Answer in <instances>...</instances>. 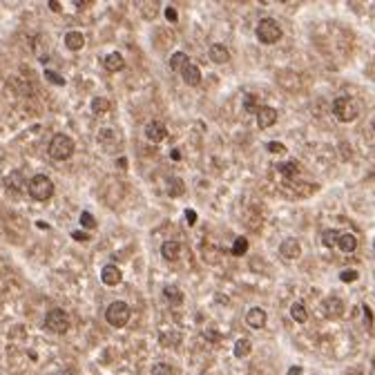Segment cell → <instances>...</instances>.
Wrapping results in <instances>:
<instances>
[{
	"label": "cell",
	"instance_id": "d4e9b609",
	"mask_svg": "<svg viewBox=\"0 0 375 375\" xmlns=\"http://www.w3.org/2000/svg\"><path fill=\"white\" fill-rule=\"evenodd\" d=\"M186 192V186L184 181L179 179V176H172V179H168V194L170 196H179Z\"/></svg>",
	"mask_w": 375,
	"mask_h": 375
},
{
	"label": "cell",
	"instance_id": "8992f818",
	"mask_svg": "<svg viewBox=\"0 0 375 375\" xmlns=\"http://www.w3.org/2000/svg\"><path fill=\"white\" fill-rule=\"evenodd\" d=\"M45 326H47V330H52V333L62 335V333H67V330H70V317H67L65 310L52 308L45 315Z\"/></svg>",
	"mask_w": 375,
	"mask_h": 375
},
{
	"label": "cell",
	"instance_id": "7c38bea8",
	"mask_svg": "<svg viewBox=\"0 0 375 375\" xmlns=\"http://www.w3.org/2000/svg\"><path fill=\"white\" fill-rule=\"evenodd\" d=\"M123 280V272L118 270V266H114V264H108V266L100 270V282L105 284V286H118Z\"/></svg>",
	"mask_w": 375,
	"mask_h": 375
},
{
	"label": "cell",
	"instance_id": "7402d4cb",
	"mask_svg": "<svg viewBox=\"0 0 375 375\" xmlns=\"http://www.w3.org/2000/svg\"><path fill=\"white\" fill-rule=\"evenodd\" d=\"M290 315L297 324H304V322L308 320V310H306V306L302 304V302H295V304L290 306Z\"/></svg>",
	"mask_w": 375,
	"mask_h": 375
},
{
	"label": "cell",
	"instance_id": "603a6c76",
	"mask_svg": "<svg viewBox=\"0 0 375 375\" xmlns=\"http://www.w3.org/2000/svg\"><path fill=\"white\" fill-rule=\"evenodd\" d=\"M163 297H166L168 302H172L174 306L184 304V295H181V290L176 286H166V288H163Z\"/></svg>",
	"mask_w": 375,
	"mask_h": 375
},
{
	"label": "cell",
	"instance_id": "8d00e7d4",
	"mask_svg": "<svg viewBox=\"0 0 375 375\" xmlns=\"http://www.w3.org/2000/svg\"><path fill=\"white\" fill-rule=\"evenodd\" d=\"M72 237H74L76 242H88V239H90V234L80 232V230H74V232H72Z\"/></svg>",
	"mask_w": 375,
	"mask_h": 375
},
{
	"label": "cell",
	"instance_id": "e575fe53",
	"mask_svg": "<svg viewBox=\"0 0 375 375\" xmlns=\"http://www.w3.org/2000/svg\"><path fill=\"white\" fill-rule=\"evenodd\" d=\"M166 18L170 22H176V20H179V12H176L174 7H166Z\"/></svg>",
	"mask_w": 375,
	"mask_h": 375
},
{
	"label": "cell",
	"instance_id": "74e56055",
	"mask_svg": "<svg viewBox=\"0 0 375 375\" xmlns=\"http://www.w3.org/2000/svg\"><path fill=\"white\" fill-rule=\"evenodd\" d=\"M302 373H304V368H302V366H290V368H288V375H302Z\"/></svg>",
	"mask_w": 375,
	"mask_h": 375
},
{
	"label": "cell",
	"instance_id": "3957f363",
	"mask_svg": "<svg viewBox=\"0 0 375 375\" xmlns=\"http://www.w3.org/2000/svg\"><path fill=\"white\" fill-rule=\"evenodd\" d=\"M74 154V138L67 134H54L50 141V156L56 161H65Z\"/></svg>",
	"mask_w": 375,
	"mask_h": 375
},
{
	"label": "cell",
	"instance_id": "ac0fdd59",
	"mask_svg": "<svg viewBox=\"0 0 375 375\" xmlns=\"http://www.w3.org/2000/svg\"><path fill=\"white\" fill-rule=\"evenodd\" d=\"M338 248L342 250L344 254H350V252H355V248H358V237H355L353 232H342V234H340Z\"/></svg>",
	"mask_w": 375,
	"mask_h": 375
},
{
	"label": "cell",
	"instance_id": "cb8c5ba5",
	"mask_svg": "<svg viewBox=\"0 0 375 375\" xmlns=\"http://www.w3.org/2000/svg\"><path fill=\"white\" fill-rule=\"evenodd\" d=\"M340 230H335V228H330V230H324V234H322V244H324L326 248H335L338 246V242H340Z\"/></svg>",
	"mask_w": 375,
	"mask_h": 375
},
{
	"label": "cell",
	"instance_id": "60d3db41",
	"mask_svg": "<svg viewBox=\"0 0 375 375\" xmlns=\"http://www.w3.org/2000/svg\"><path fill=\"white\" fill-rule=\"evenodd\" d=\"M170 156L174 158V161H179V158H181V152H179V150H172V152H170Z\"/></svg>",
	"mask_w": 375,
	"mask_h": 375
},
{
	"label": "cell",
	"instance_id": "f35d334b",
	"mask_svg": "<svg viewBox=\"0 0 375 375\" xmlns=\"http://www.w3.org/2000/svg\"><path fill=\"white\" fill-rule=\"evenodd\" d=\"M50 7H52V12H60V4L56 2V0H52V2H50Z\"/></svg>",
	"mask_w": 375,
	"mask_h": 375
},
{
	"label": "cell",
	"instance_id": "6da1fadb",
	"mask_svg": "<svg viewBox=\"0 0 375 375\" xmlns=\"http://www.w3.org/2000/svg\"><path fill=\"white\" fill-rule=\"evenodd\" d=\"M333 114L338 121L350 123L360 116V103L350 96H340V98L333 100Z\"/></svg>",
	"mask_w": 375,
	"mask_h": 375
},
{
	"label": "cell",
	"instance_id": "d590c367",
	"mask_svg": "<svg viewBox=\"0 0 375 375\" xmlns=\"http://www.w3.org/2000/svg\"><path fill=\"white\" fill-rule=\"evenodd\" d=\"M186 221H188L190 226H194V224H196V212H194V210H190V208L186 210Z\"/></svg>",
	"mask_w": 375,
	"mask_h": 375
},
{
	"label": "cell",
	"instance_id": "f1b7e54d",
	"mask_svg": "<svg viewBox=\"0 0 375 375\" xmlns=\"http://www.w3.org/2000/svg\"><path fill=\"white\" fill-rule=\"evenodd\" d=\"M152 375H172V366H170V364L158 362V364L152 366Z\"/></svg>",
	"mask_w": 375,
	"mask_h": 375
},
{
	"label": "cell",
	"instance_id": "ba28073f",
	"mask_svg": "<svg viewBox=\"0 0 375 375\" xmlns=\"http://www.w3.org/2000/svg\"><path fill=\"white\" fill-rule=\"evenodd\" d=\"M277 123V110L270 108V105H259L257 110V125L262 130L266 128H272V125Z\"/></svg>",
	"mask_w": 375,
	"mask_h": 375
},
{
	"label": "cell",
	"instance_id": "7a4b0ae2",
	"mask_svg": "<svg viewBox=\"0 0 375 375\" xmlns=\"http://www.w3.org/2000/svg\"><path fill=\"white\" fill-rule=\"evenodd\" d=\"M27 192L36 201H50L54 194V181L47 174H34L30 179V186H27Z\"/></svg>",
	"mask_w": 375,
	"mask_h": 375
},
{
	"label": "cell",
	"instance_id": "ffe728a7",
	"mask_svg": "<svg viewBox=\"0 0 375 375\" xmlns=\"http://www.w3.org/2000/svg\"><path fill=\"white\" fill-rule=\"evenodd\" d=\"M168 65H170V70H174V72H184L186 67L190 65V60H188L186 52H174V54L168 58Z\"/></svg>",
	"mask_w": 375,
	"mask_h": 375
},
{
	"label": "cell",
	"instance_id": "4dcf8cb0",
	"mask_svg": "<svg viewBox=\"0 0 375 375\" xmlns=\"http://www.w3.org/2000/svg\"><path fill=\"white\" fill-rule=\"evenodd\" d=\"M244 110H246V112H254V114H257L259 105H254V96L252 94L244 96Z\"/></svg>",
	"mask_w": 375,
	"mask_h": 375
},
{
	"label": "cell",
	"instance_id": "4fadbf2b",
	"mask_svg": "<svg viewBox=\"0 0 375 375\" xmlns=\"http://www.w3.org/2000/svg\"><path fill=\"white\" fill-rule=\"evenodd\" d=\"M268 322V315L264 308H250L248 315H246V324L250 328H264Z\"/></svg>",
	"mask_w": 375,
	"mask_h": 375
},
{
	"label": "cell",
	"instance_id": "9a60e30c",
	"mask_svg": "<svg viewBox=\"0 0 375 375\" xmlns=\"http://www.w3.org/2000/svg\"><path fill=\"white\" fill-rule=\"evenodd\" d=\"M181 78H184L186 85H190V88H194V85L201 83V70L194 65V62H190V65L186 67L184 72H181Z\"/></svg>",
	"mask_w": 375,
	"mask_h": 375
},
{
	"label": "cell",
	"instance_id": "52a82bcc",
	"mask_svg": "<svg viewBox=\"0 0 375 375\" xmlns=\"http://www.w3.org/2000/svg\"><path fill=\"white\" fill-rule=\"evenodd\" d=\"M322 310H324V315L328 317V320H338V317L344 315V302L340 300V297H335V295L324 297V302H322Z\"/></svg>",
	"mask_w": 375,
	"mask_h": 375
},
{
	"label": "cell",
	"instance_id": "83f0119b",
	"mask_svg": "<svg viewBox=\"0 0 375 375\" xmlns=\"http://www.w3.org/2000/svg\"><path fill=\"white\" fill-rule=\"evenodd\" d=\"M246 250H248V239H246V237H237V239H234V244H232V254L242 257Z\"/></svg>",
	"mask_w": 375,
	"mask_h": 375
},
{
	"label": "cell",
	"instance_id": "5bb4252c",
	"mask_svg": "<svg viewBox=\"0 0 375 375\" xmlns=\"http://www.w3.org/2000/svg\"><path fill=\"white\" fill-rule=\"evenodd\" d=\"M161 254H163L166 262H176V259L181 257V244L168 239V242H163V246H161Z\"/></svg>",
	"mask_w": 375,
	"mask_h": 375
},
{
	"label": "cell",
	"instance_id": "d6a6232c",
	"mask_svg": "<svg viewBox=\"0 0 375 375\" xmlns=\"http://www.w3.org/2000/svg\"><path fill=\"white\" fill-rule=\"evenodd\" d=\"M268 152H272V154H284V152H286V146L280 141H270L268 143Z\"/></svg>",
	"mask_w": 375,
	"mask_h": 375
},
{
	"label": "cell",
	"instance_id": "7bdbcfd3",
	"mask_svg": "<svg viewBox=\"0 0 375 375\" xmlns=\"http://www.w3.org/2000/svg\"><path fill=\"white\" fill-rule=\"evenodd\" d=\"M373 250H375V242H373Z\"/></svg>",
	"mask_w": 375,
	"mask_h": 375
},
{
	"label": "cell",
	"instance_id": "e0dca14e",
	"mask_svg": "<svg viewBox=\"0 0 375 375\" xmlns=\"http://www.w3.org/2000/svg\"><path fill=\"white\" fill-rule=\"evenodd\" d=\"M103 67L108 72H121L123 67H125V58H123V54H118V52H112V54H108L103 58Z\"/></svg>",
	"mask_w": 375,
	"mask_h": 375
},
{
	"label": "cell",
	"instance_id": "836d02e7",
	"mask_svg": "<svg viewBox=\"0 0 375 375\" xmlns=\"http://www.w3.org/2000/svg\"><path fill=\"white\" fill-rule=\"evenodd\" d=\"M358 277H360V272L350 268V270H344L342 275H340V280H342V282H355V280H358Z\"/></svg>",
	"mask_w": 375,
	"mask_h": 375
},
{
	"label": "cell",
	"instance_id": "44dd1931",
	"mask_svg": "<svg viewBox=\"0 0 375 375\" xmlns=\"http://www.w3.org/2000/svg\"><path fill=\"white\" fill-rule=\"evenodd\" d=\"M277 172H280L282 176H286V179H292V176L300 174V163L297 161H284L277 166Z\"/></svg>",
	"mask_w": 375,
	"mask_h": 375
},
{
	"label": "cell",
	"instance_id": "484cf974",
	"mask_svg": "<svg viewBox=\"0 0 375 375\" xmlns=\"http://www.w3.org/2000/svg\"><path fill=\"white\" fill-rule=\"evenodd\" d=\"M250 348H252V344H250L248 338H239L237 342H234V355H237V358H246L250 353Z\"/></svg>",
	"mask_w": 375,
	"mask_h": 375
},
{
	"label": "cell",
	"instance_id": "277c9868",
	"mask_svg": "<svg viewBox=\"0 0 375 375\" xmlns=\"http://www.w3.org/2000/svg\"><path fill=\"white\" fill-rule=\"evenodd\" d=\"M254 34H257L259 42H264V45H275L282 38V27H280V22L272 20V18H264V20H259Z\"/></svg>",
	"mask_w": 375,
	"mask_h": 375
},
{
	"label": "cell",
	"instance_id": "5b68a950",
	"mask_svg": "<svg viewBox=\"0 0 375 375\" xmlns=\"http://www.w3.org/2000/svg\"><path fill=\"white\" fill-rule=\"evenodd\" d=\"M105 320H108L110 326L114 328H123L125 324L130 322V306L125 302H112L105 310Z\"/></svg>",
	"mask_w": 375,
	"mask_h": 375
},
{
	"label": "cell",
	"instance_id": "d6986e66",
	"mask_svg": "<svg viewBox=\"0 0 375 375\" xmlns=\"http://www.w3.org/2000/svg\"><path fill=\"white\" fill-rule=\"evenodd\" d=\"M83 45H85V36L80 32H67L65 34V47L67 50L78 52V50H83Z\"/></svg>",
	"mask_w": 375,
	"mask_h": 375
},
{
	"label": "cell",
	"instance_id": "f546056e",
	"mask_svg": "<svg viewBox=\"0 0 375 375\" xmlns=\"http://www.w3.org/2000/svg\"><path fill=\"white\" fill-rule=\"evenodd\" d=\"M80 226H83V228H88V230L96 228V219L92 217V212H83V214H80Z\"/></svg>",
	"mask_w": 375,
	"mask_h": 375
},
{
	"label": "cell",
	"instance_id": "ab89813d",
	"mask_svg": "<svg viewBox=\"0 0 375 375\" xmlns=\"http://www.w3.org/2000/svg\"><path fill=\"white\" fill-rule=\"evenodd\" d=\"M206 338H210V340H219V335L214 333V330H206Z\"/></svg>",
	"mask_w": 375,
	"mask_h": 375
},
{
	"label": "cell",
	"instance_id": "9c48e42d",
	"mask_svg": "<svg viewBox=\"0 0 375 375\" xmlns=\"http://www.w3.org/2000/svg\"><path fill=\"white\" fill-rule=\"evenodd\" d=\"M4 186H7V190H12V192H25L27 186H30V181L22 176V172L14 170L4 176Z\"/></svg>",
	"mask_w": 375,
	"mask_h": 375
},
{
	"label": "cell",
	"instance_id": "4316f807",
	"mask_svg": "<svg viewBox=\"0 0 375 375\" xmlns=\"http://www.w3.org/2000/svg\"><path fill=\"white\" fill-rule=\"evenodd\" d=\"M92 112L98 116V114H105L110 112V100L103 98V96H96V98L92 100Z\"/></svg>",
	"mask_w": 375,
	"mask_h": 375
},
{
	"label": "cell",
	"instance_id": "30bf717a",
	"mask_svg": "<svg viewBox=\"0 0 375 375\" xmlns=\"http://www.w3.org/2000/svg\"><path fill=\"white\" fill-rule=\"evenodd\" d=\"M166 134H168V130H166V125H163L161 121H150L146 125V138L150 143H154V146L166 138Z\"/></svg>",
	"mask_w": 375,
	"mask_h": 375
},
{
	"label": "cell",
	"instance_id": "8fae6325",
	"mask_svg": "<svg viewBox=\"0 0 375 375\" xmlns=\"http://www.w3.org/2000/svg\"><path fill=\"white\" fill-rule=\"evenodd\" d=\"M280 254H282L284 259H300V254H302L300 242H297V239H292V237L284 239V242L280 244Z\"/></svg>",
	"mask_w": 375,
	"mask_h": 375
},
{
	"label": "cell",
	"instance_id": "1f68e13d",
	"mask_svg": "<svg viewBox=\"0 0 375 375\" xmlns=\"http://www.w3.org/2000/svg\"><path fill=\"white\" fill-rule=\"evenodd\" d=\"M45 78L50 80V83H54V85H65V78H62V76H58L56 72H52V70L45 72Z\"/></svg>",
	"mask_w": 375,
	"mask_h": 375
},
{
	"label": "cell",
	"instance_id": "b9f144b4",
	"mask_svg": "<svg viewBox=\"0 0 375 375\" xmlns=\"http://www.w3.org/2000/svg\"><path fill=\"white\" fill-rule=\"evenodd\" d=\"M371 128H373V132H375V118H373V121H371Z\"/></svg>",
	"mask_w": 375,
	"mask_h": 375
},
{
	"label": "cell",
	"instance_id": "2e32d148",
	"mask_svg": "<svg viewBox=\"0 0 375 375\" xmlns=\"http://www.w3.org/2000/svg\"><path fill=\"white\" fill-rule=\"evenodd\" d=\"M208 56H210V60L212 62H217V65H224V62H228L230 60V52H228V47L226 45H210V52H208Z\"/></svg>",
	"mask_w": 375,
	"mask_h": 375
}]
</instances>
